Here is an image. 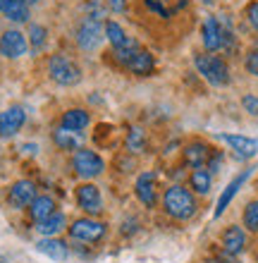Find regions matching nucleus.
<instances>
[{"instance_id":"obj_1","label":"nucleus","mask_w":258,"mask_h":263,"mask_svg":"<svg viewBox=\"0 0 258 263\" xmlns=\"http://www.w3.org/2000/svg\"><path fill=\"white\" fill-rule=\"evenodd\" d=\"M163 211L174 220H191L199 211V201H196L191 189L182 187V184H172L163 194Z\"/></svg>"},{"instance_id":"obj_2","label":"nucleus","mask_w":258,"mask_h":263,"mask_svg":"<svg viewBox=\"0 0 258 263\" xmlns=\"http://www.w3.org/2000/svg\"><path fill=\"white\" fill-rule=\"evenodd\" d=\"M194 65L199 69V74L213 86H227L230 84V65L225 58L215 55V53H196Z\"/></svg>"},{"instance_id":"obj_3","label":"nucleus","mask_w":258,"mask_h":263,"mask_svg":"<svg viewBox=\"0 0 258 263\" xmlns=\"http://www.w3.org/2000/svg\"><path fill=\"white\" fill-rule=\"evenodd\" d=\"M48 74L50 79L60 86H74L82 82V69L77 63H72L70 58L65 55H53L48 60Z\"/></svg>"},{"instance_id":"obj_4","label":"nucleus","mask_w":258,"mask_h":263,"mask_svg":"<svg viewBox=\"0 0 258 263\" xmlns=\"http://www.w3.org/2000/svg\"><path fill=\"white\" fill-rule=\"evenodd\" d=\"M74 39H77L82 50H96L105 39V24H101V20H96V17H84L77 24Z\"/></svg>"},{"instance_id":"obj_5","label":"nucleus","mask_w":258,"mask_h":263,"mask_svg":"<svg viewBox=\"0 0 258 263\" xmlns=\"http://www.w3.org/2000/svg\"><path fill=\"white\" fill-rule=\"evenodd\" d=\"M72 165H74V173L79 177H84V180H93V177L105 173L103 158L96 151H91V148H79L74 153V158H72Z\"/></svg>"},{"instance_id":"obj_6","label":"nucleus","mask_w":258,"mask_h":263,"mask_svg":"<svg viewBox=\"0 0 258 263\" xmlns=\"http://www.w3.org/2000/svg\"><path fill=\"white\" fill-rule=\"evenodd\" d=\"M201 41L208 53H217L225 46V24L217 17H206L201 24Z\"/></svg>"},{"instance_id":"obj_7","label":"nucleus","mask_w":258,"mask_h":263,"mask_svg":"<svg viewBox=\"0 0 258 263\" xmlns=\"http://www.w3.org/2000/svg\"><path fill=\"white\" fill-rule=\"evenodd\" d=\"M70 235L74 237V239H79V242H98V239H103L105 235V225L103 222L93 220V218H79V220L72 222L70 228Z\"/></svg>"},{"instance_id":"obj_8","label":"nucleus","mask_w":258,"mask_h":263,"mask_svg":"<svg viewBox=\"0 0 258 263\" xmlns=\"http://www.w3.org/2000/svg\"><path fill=\"white\" fill-rule=\"evenodd\" d=\"M27 48H29V41L22 31H17V29L3 31V36H0V55L10 58V60H17V58H22L27 53Z\"/></svg>"},{"instance_id":"obj_9","label":"nucleus","mask_w":258,"mask_h":263,"mask_svg":"<svg viewBox=\"0 0 258 263\" xmlns=\"http://www.w3.org/2000/svg\"><path fill=\"white\" fill-rule=\"evenodd\" d=\"M77 203L84 213L98 215L101 211H103V196H101V189H98L96 184H91V182L79 184L77 187Z\"/></svg>"},{"instance_id":"obj_10","label":"nucleus","mask_w":258,"mask_h":263,"mask_svg":"<svg viewBox=\"0 0 258 263\" xmlns=\"http://www.w3.org/2000/svg\"><path fill=\"white\" fill-rule=\"evenodd\" d=\"M158 177H155L153 170H148V173H141L139 180H136V184H134V194H136V199L144 203V206L153 208L155 201H158Z\"/></svg>"},{"instance_id":"obj_11","label":"nucleus","mask_w":258,"mask_h":263,"mask_svg":"<svg viewBox=\"0 0 258 263\" xmlns=\"http://www.w3.org/2000/svg\"><path fill=\"white\" fill-rule=\"evenodd\" d=\"M27 122V112L19 105H12L7 110L0 112V139H10L24 127Z\"/></svg>"},{"instance_id":"obj_12","label":"nucleus","mask_w":258,"mask_h":263,"mask_svg":"<svg viewBox=\"0 0 258 263\" xmlns=\"http://www.w3.org/2000/svg\"><path fill=\"white\" fill-rule=\"evenodd\" d=\"M215 137L230 146L237 153V158H253L258 153V139L244 137V134H215Z\"/></svg>"},{"instance_id":"obj_13","label":"nucleus","mask_w":258,"mask_h":263,"mask_svg":"<svg viewBox=\"0 0 258 263\" xmlns=\"http://www.w3.org/2000/svg\"><path fill=\"white\" fill-rule=\"evenodd\" d=\"M251 173H253V167H246V170H242V173H239L237 177H234V180L225 187V192L220 194V199H217V203H215V213H213V218H220V215L225 213V208L230 206L232 199L239 194V189L246 184V180L251 177Z\"/></svg>"},{"instance_id":"obj_14","label":"nucleus","mask_w":258,"mask_h":263,"mask_svg":"<svg viewBox=\"0 0 258 263\" xmlns=\"http://www.w3.org/2000/svg\"><path fill=\"white\" fill-rule=\"evenodd\" d=\"M210 156H213V148L201 139H194L184 146V163L191 167H206Z\"/></svg>"},{"instance_id":"obj_15","label":"nucleus","mask_w":258,"mask_h":263,"mask_svg":"<svg viewBox=\"0 0 258 263\" xmlns=\"http://www.w3.org/2000/svg\"><path fill=\"white\" fill-rule=\"evenodd\" d=\"M7 199H10V206H14V208L31 206V203H34V199H36V184H34V182H29V180L14 182L12 187H10Z\"/></svg>"},{"instance_id":"obj_16","label":"nucleus","mask_w":258,"mask_h":263,"mask_svg":"<svg viewBox=\"0 0 258 263\" xmlns=\"http://www.w3.org/2000/svg\"><path fill=\"white\" fill-rule=\"evenodd\" d=\"M220 244H223L225 254L239 256V254L246 249V230H242L239 225H230V228L223 232V237H220Z\"/></svg>"},{"instance_id":"obj_17","label":"nucleus","mask_w":258,"mask_h":263,"mask_svg":"<svg viewBox=\"0 0 258 263\" xmlns=\"http://www.w3.org/2000/svg\"><path fill=\"white\" fill-rule=\"evenodd\" d=\"M125 67L136 77H148V74H153V69H155V58L151 55L148 50L139 48L129 60H127Z\"/></svg>"},{"instance_id":"obj_18","label":"nucleus","mask_w":258,"mask_h":263,"mask_svg":"<svg viewBox=\"0 0 258 263\" xmlns=\"http://www.w3.org/2000/svg\"><path fill=\"white\" fill-rule=\"evenodd\" d=\"M36 249L41 251L43 256H48L50 261H65L67 258V244L55 239V237H43L41 242L36 244Z\"/></svg>"},{"instance_id":"obj_19","label":"nucleus","mask_w":258,"mask_h":263,"mask_svg":"<svg viewBox=\"0 0 258 263\" xmlns=\"http://www.w3.org/2000/svg\"><path fill=\"white\" fill-rule=\"evenodd\" d=\"M189 184L194 189V194L206 196L213 187V175L208 173V167H194L191 175H189Z\"/></svg>"},{"instance_id":"obj_20","label":"nucleus","mask_w":258,"mask_h":263,"mask_svg":"<svg viewBox=\"0 0 258 263\" xmlns=\"http://www.w3.org/2000/svg\"><path fill=\"white\" fill-rule=\"evenodd\" d=\"M55 213V201L50 199V196H36L34 203L29 206V215H31V220L34 222H41L46 218Z\"/></svg>"},{"instance_id":"obj_21","label":"nucleus","mask_w":258,"mask_h":263,"mask_svg":"<svg viewBox=\"0 0 258 263\" xmlns=\"http://www.w3.org/2000/svg\"><path fill=\"white\" fill-rule=\"evenodd\" d=\"M53 139H55V144L60 146V148H65V151H79V148H82V141H84L82 132H72V129H65V127L55 129Z\"/></svg>"},{"instance_id":"obj_22","label":"nucleus","mask_w":258,"mask_h":263,"mask_svg":"<svg viewBox=\"0 0 258 263\" xmlns=\"http://www.w3.org/2000/svg\"><path fill=\"white\" fill-rule=\"evenodd\" d=\"M91 122V115L84 110V108H72L63 115V127L65 129H72V132H82L86 129Z\"/></svg>"},{"instance_id":"obj_23","label":"nucleus","mask_w":258,"mask_h":263,"mask_svg":"<svg viewBox=\"0 0 258 263\" xmlns=\"http://www.w3.org/2000/svg\"><path fill=\"white\" fill-rule=\"evenodd\" d=\"M65 228H67V220H65V213H60V211H55V213L50 215V218H46V220L36 222V230L46 237L57 235V232H63Z\"/></svg>"},{"instance_id":"obj_24","label":"nucleus","mask_w":258,"mask_h":263,"mask_svg":"<svg viewBox=\"0 0 258 263\" xmlns=\"http://www.w3.org/2000/svg\"><path fill=\"white\" fill-rule=\"evenodd\" d=\"M3 14H5L10 22H14V24H24V22H29V17H31V10H29L27 0H10V5H7V10Z\"/></svg>"},{"instance_id":"obj_25","label":"nucleus","mask_w":258,"mask_h":263,"mask_svg":"<svg viewBox=\"0 0 258 263\" xmlns=\"http://www.w3.org/2000/svg\"><path fill=\"white\" fill-rule=\"evenodd\" d=\"M125 146L129 153H144L146 151V132L141 129V127H132V129L127 132Z\"/></svg>"},{"instance_id":"obj_26","label":"nucleus","mask_w":258,"mask_h":263,"mask_svg":"<svg viewBox=\"0 0 258 263\" xmlns=\"http://www.w3.org/2000/svg\"><path fill=\"white\" fill-rule=\"evenodd\" d=\"M242 220H244V230H246V232H258V199H251L244 206Z\"/></svg>"},{"instance_id":"obj_27","label":"nucleus","mask_w":258,"mask_h":263,"mask_svg":"<svg viewBox=\"0 0 258 263\" xmlns=\"http://www.w3.org/2000/svg\"><path fill=\"white\" fill-rule=\"evenodd\" d=\"M48 41V29L43 27V24H31L29 27V43H31V48L34 50H41Z\"/></svg>"},{"instance_id":"obj_28","label":"nucleus","mask_w":258,"mask_h":263,"mask_svg":"<svg viewBox=\"0 0 258 263\" xmlns=\"http://www.w3.org/2000/svg\"><path fill=\"white\" fill-rule=\"evenodd\" d=\"M246 22H249V27L253 29L258 34V0H251L249 5H246Z\"/></svg>"},{"instance_id":"obj_29","label":"nucleus","mask_w":258,"mask_h":263,"mask_svg":"<svg viewBox=\"0 0 258 263\" xmlns=\"http://www.w3.org/2000/svg\"><path fill=\"white\" fill-rule=\"evenodd\" d=\"M244 67H246V72H249V74L258 77V48H251L249 53H246Z\"/></svg>"},{"instance_id":"obj_30","label":"nucleus","mask_w":258,"mask_h":263,"mask_svg":"<svg viewBox=\"0 0 258 263\" xmlns=\"http://www.w3.org/2000/svg\"><path fill=\"white\" fill-rule=\"evenodd\" d=\"M242 108H244V112H249V115L258 118V96H253V93L242 96Z\"/></svg>"},{"instance_id":"obj_31","label":"nucleus","mask_w":258,"mask_h":263,"mask_svg":"<svg viewBox=\"0 0 258 263\" xmlns=\"http://www.w3.org/2000/svg\"><path fill=\"white\" fill-rule=\"evenodd\" d=\"M220 165H223V153L220 151H213V156H210V160H208V173L210 175H215V173H220Z\"/></svg>"},{"instance_id":"obj_32","label":"nucleus","mask_w":258,"mask_h":263,"mask_svg":"<svg viewBox=\"0 0 258 263\" xmlns=\"http://www.w3.org/2000/svg\"><path fill=\"white\" fill-rule=\"evenodd\" d=\"M108 7L112 12H125L127 10V0H108Z\"/></svg>"},{"instance_id":"obj_33","label":"nucleus","mask_w":258,"mask_h":263,"mask_svg":"<svg viewBox=\"0 0 258 263\" xmlns=\"http://www.w3.org/2000/svg\"><path fill=\"white\" fill-rule=\"evenodd\" d=\"M7 5H10V0H0V12H5Z\"/></svg>"},{"instance_id":"obj_34","label":"nucleus","mask_w":258,"mask_h":263,"mask_svg":"<svg viewBox=\"0 0 258 263\" xmlns=\"http://www.w3.org/2000/svg\"><path fill=\"white\" fill-rule=\"evenodd\" d=\"M201 3H203V5H215L217 0H201Z\"/></svg>"},{"instance_id":"obj_35","label":"nucleus","mask_w":258,"mask_h":263,"mask_svg":"<svg viewBox=\"0 0 258 263\" xmlns=\"http://www.w3.org/2000/svg\"><path fill=\"white\" fill-rule=\"evenodd\" d=\"M27 3H41V0H27Z\"/></svg>"},{"instance_id":"obj_36","label":"nucleus","mask_w":258,"mask_h":263,"mask_svg":"<svg viewBox=\"0 0 258 263\" xmlns=\"http://www.w3.org/2000/svg\"><path fill=\"white\" fill-rule=\"evenodd\" d=\"M256 48H258V46H256Z\"/></svg>"}]
</instances>
